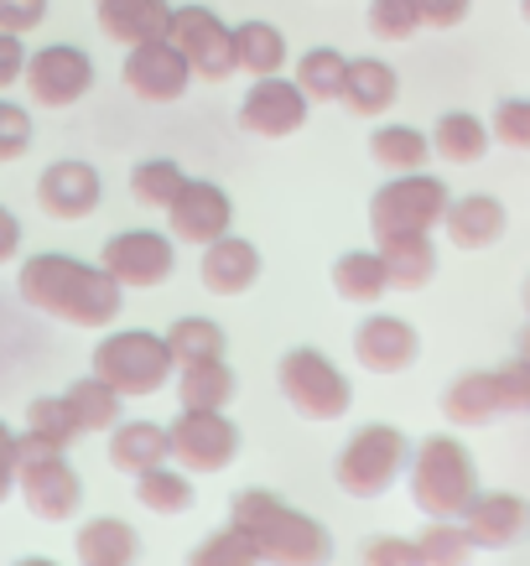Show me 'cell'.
Masks as SVG:
<instances>
[{
	"instance_id": "cell-44",
	"label": "cell",
	"mask_w": 530,
	"mask_h": 566,
	"mask_svg": "<svg viewBox=\"0 0 530 566\" xmlns=\"http://www.w3.org/2000/svg\"><path fill=\"white\" fill-rule=\"evenodd\" d=\"M48 21V0H0V32H37Z\"/></svg>"
},
{
	"instance_id": "cell-38",
	"label": "cell",
	"mask_w": 530,
	"mask_h": 566,
	"mask_svg": "<svg viewBox=\"0 0 530 566\" xmlns=\"http://www.w3.org/2000/svg\"><path fill=\"white\" fill-rule=\"evenodd\" d=\"M188 182V172L172 161V156H146L131 167V198L141 208H156V213H167V203L177 198V188Z\"/></svg>"
},
{
	"instance_id": "cell-34",
	"label": "cell",
	"mask_w": 530,
	"mask_h": 566,
	"mask_svg": "<svg viewBox=\"0 0 530 566\" xmlns=\"http://www.w3.org/2000/svg\"><path fill=\"white\" fill-rule=\"evenodd\" d=\"M297 84H302V94H308L312 104H339L343 99V78H349V57H343L339 48H308L302 57H297V73H291Z\"/></svg>"
},
{
	"instance_id": "cell-19",
	"label": "cell",
	"mask_w": 530,
	"mask_h": 566,
	"mask_svg": "<svg viewBox=\"0 0 530 566\" xmlns=\"http://www.w3.org/2000/svg\"><path fill=\"white\" fill-rule=\"evenodd\" d=\"M463 525L479 551H510L530 535V499L515 489H479L463 510Z\"/></svg>"
},
{
	"instance_id": "cell-12",
	"label": "cell",
	"mask_w": 530,
	"mask_h": 566,
	"mask_svg": "<svg viewBox=\"0 0 530 566\" xmlns=\"http://www.w3.org/2000/svg\"><path fill=\"white\" fill-rule=\"evenodd\" d=\"M27 94L42 109H73L94 88V57L79 42H48L27 57Z\"/></svg>"
},
{
	"instance_id": "cell-43",
	"label": "cell",
	"mask_w": 530,
	"mask_h": 566,
	"mask_svg": "<svg viewBox=\"0 0 530 566\" xmlns=\"http://www.w3.org/2000/svg\"><path fill=\"white\" fill-rule=\"evenodd\" d=\"M360 566H422L416 535H370L360 546Z\"/></svg>"
},
{
	"instance_id": "cell-32",
	"label": "cell",
	"mask_w": 530,
	"mask_h": 566,
	"mask_svg": "<svg viewBox=\"0 0 530 566\" xmlns=\"http://www.w3.org/2000/svg\"><path fill=\"white\" fill-rule=\"evenodd\" d=\"M79 437H84V431H79V421H73V411H69V400H63V395H37L32 406H27L21 442L52 447V452H69Z\"/></svg>"
},
{
	"instance_id": "cell-52",
	"label": "cell",
	"mask_w": 530,
	"mask_h": 566,
	"mask_svg": "<svg viewBox=\"0 0 530 566\" xmlns=\"http://www.w3.org/2000/svg\"><path fill=\"white\" fill-rule=\"evenodd\" d=\"M520 302H526V312H530V275H526V286H520Z\"/></svg>"
},
{
	"instance_id": "cell-3",
	"label": "cell",
	"mask_w": 530,
	"mask_h": 566,
	"mask_svg": "<svg viewBox=\"0 0 530 566\" xmlns=\"http://www.w3.org/2000/svg\"><path fill=\"white\" fill-rule=\"evenodd\" d=\"M406 489L416 515L427 520H463L468 499L479 494V463L453 431H432L427 442L411 447Z\"/></svg>"
},
{
	"instance_id": "cell-20",
	"label": "cell",
	"mask_w": 530,
	"mask_h": 566,
	"mask_svg": "<svg viewBox=\"0 0 530 566\" xmlns=\"http://www.w3.org/2000/svg\"><path fill=\"white\" fill-rule=\"evenodd\" d=\"M260 271H266V260H260L256 240H245L235 229L224 240L204 244V260H198V281L214 296H245L260 281Z\"/></svg>"
},
{
	"instance_id": "cell-48",
	"label": "cell",
	"mask_w": 530,
	"mask_h": 566,
	"mask_svg": "<svg viewBox=\"0 0 530 566\" xmlns=\"http://www.w3.org/2000/svg\"><path fill=\"white\" fill-rule=\"evenodd\" d=\"M17 255H21V219L0 203V265H6V260H17Z\"/></svg>"
},
{
	"instance_id": "cell-22",
	"label": "cell",
	"mask_w": 530,
	"mask_h": 566,
	"mask_svg": "<svg viewBox=\"0 0 530 566\" xmlns=\"http://www.w3.org/2000/svg\"><path fill=\"white\" fill-rule=\"evenodd\" d=\"M172 0H94V21L110 42L121 48H136V42H152V36H167L172 27Z\"/></svg>"
},
{
	"instance_id": "cell-17",
	"label": "cell",
	"mask_w": 530,
	"mask_h": 566,
	"mask_svg": "<svg viewBox=\"0 0 530 566\" xmlns=\"http://www.w3.org/2000/svg\"><path fill=\"white\" fill-rule=\"evenodd\" d=\"M354 359H360L364 375H406L411 364L422 359V333L416 323L395 317V312H370L360 327H354Z\"/></svg>"
},
{
	"instance_id": "cell-24",
	"label": "cell",
	"mask_w": 530,
	"mask_h": 566,
	"mask_svg": "<svg viewBox=\"0 0 530 566\" xmlns=\"http://www.w3.org/2000/svg\"><path fill=\"white\" fill-rule=\"evenodd\" d=\"M328 281H333V296L349 302V307H375L380 296L391 292V271H385L380 244L375 250H343V255L333 260Z\"/></svg>"
},
{
	"instance_id": "cell-30",
	"label": "cell",
	"mask_w": 530,
	"mask_h": 566,
	"mask_svg": "<svg viewBox=\"0 0 530 566\" xmlns=\"http://www.w3.org/2000/svg\"><path fill=\"white\" fill-rule=\"evenodd\" d=\"M172 458V437L167 427H156V421H115L110 427V463L121 468V473H146V468L167 463Z\"/></svg>"
},
{
	"instance_id": "cell-5",
	"label": "cell",
	"mask_w": 530,
	"mask_h": 566,
	"mask_svg": "<svg viewBox=\"0 0 530 566\" xmlns=\"http://www.w3.org/2000/svg\"><path fill=\"white\" fill-rule=\"evenodd\" d=\"M276 390L302 421H318V427H333L354 411V385L339 364L328 359L323 348L297 344L276 359Z\"/></svg>"
},
{
	"instance_id": "cell-11",
	"label": "cell",
	"mask_w": 530,
	"mask_h": 566,
	"mask_svg": "<svg viewBox=\"0 0 530 566\" xmlns=\"http://www.w3.org/2000/svg\"><path fill=\"white\" fill-rule=\"evenodd\" d=\"M193 78H198V73H193L188 52L177 48L172 36H152V42L125 48L121 84L131 88L141 104H177L183 94H188Z\"/></svg>"
},
{
	"instance_id": "cell-51",
	"label": "cell",
	"mask_w": 530,
	"mask_h": 566,
	"mask_svg": "<svg viewBox=\"0 0 530 566\" xmlns=\"http://www.w3.org/2000/svg\"><path fill=\"white\" fill-rule=\"evenodd\" d=\"M520 359H530V323H526V333H520Z\"/></svg>"
},
{
	"instance_id": "cell-6",
	"label": "cell",
	"mask_w": 530,
	"mask_h": 566,
	"mask_svg": "<svg viewBox=\"0 0 530 566\" xmlns=\"http://www.w3.org/2000/svg\"><path fill=\"white\" fill-rule=\"evenodd\" d=\"M89 369L115 385L121 395H156L167 390V379L177 375V354H172L167 333H152V327H115L94 344V359Z\"/></svg>"
},
{
	"instance_id": "cell-47",
	"label": "cell",
	"mask_w": 530,
	"mask_h": 566,
	"mask_svg": "<svg viewBox=\"0 0 530 566\" xmlns=\"http://www.w3.org/2000/svg\"><path fill=\"white\" fill-rule=\"evenodd\" d=\"M17 468H21V431L0 421V504L17 494Z\"/></svg>"
},
{
	"instance_id": "cell-53",
	"label": "cell",
	"mask_w": 530,
	"mask_h": 566,
	"mask_svg": "<svg viewBox=\"0 0 530 566\" xmlns=\"http://www.w3.org/2000/svg\"><path fill=\"white\" fill-rule=\"evenodd\" d=\"M520 17H526V27H530V0H520Z\"/></svg>"
},
{
	"instance_id": "cell-16",
	"label": "cell",
	"mask_w": 530,
	"mask_h": 566,
	"mask_svg": "<svg viewBox=\"0 0 530 566\" xmlns=\"http://www.w3.org/2000/svg\"><path fill=\"white\" fill-rule=\"evenodd\" d=\"M100 198H104V177L84 156H58V161H48L42 177H37V208H42L48 219L79 223L100 208Z\"/></svg>"
},
{
	"instance_id": "cell-7",
	"label": "cell",
	"mask_w": 530,
	"mask_h": 566,
	"mask_svg": "<svg viewBox=\"0 0 530 566\" xmlns=\"http://www.w3.org/2000/svg\"><path fill=\"white\" fill-rule=\"evenodd\" d=\"M447 203H453L447 182L422 167V172H391V182H380L370 192L364 213H370V234L380 244L391 234H432V229H443Z\"/></svg>"
},
{
	"instance_id": "cell-41",
	"label": "cell",
	"mask_w": 530,
	"mask_h": 566,
	"mask_svg": "<svg viewBox=\"0 0 530 566\" xmlns=\"http://www.w3.org/2000/svg\"><path fill=\"white\" fill-rule=\"evenodd\" d=\"M27 151H32V109L0 99V161H21Z\"/></svg>"
},
{
	"instance_id": "cell-45",
	"label": "cell",
	"mask_w": 530,
	"mask_h": 566,
	"mask_svg": "<svg viewBox=\"0 0 530 566\" xmlns=\"http://www.w3.org/2000/svg\"><path fill=\"white\" fill-rule=\"evenodd\" d=\"M416 6H422V27H432V32H453L474 11V0H416Z\"/></svg>"
},
{
	"instance_id": "cell-4",
	"label": "cell",
	"mask_w": 530,
	"mask_h": 566,
	"mask_svg": "<svg viewBox=\"0 0 530 566\" xmlns=\"http://www.w3.org/2000/svg\"><path fill=\"white\" fill-rule=\"evenodd\" d=\"M411 468V437L391 421H370L360 427L349 442L339 447V458H333V483H339L349 499H385L395 483L406 479Z\"/></svg>"
},
{
	"instance_id": "cell-10",
	"label": "cell",
	"mask_w": 530,
	"mask_h": 566,
	"mask_svg": "<svg viewBox=\"0 0 530 566\" xmlns=\"http://www.w3.org/2000/svg\"><path fill=\"white\" fill-rule=\"evenodd\" d=\"M172 437V463L183 473H224V468L240 458V427L229 421L224 411H188L167 427Z\"/></svg>"
},
{
	"instance_id": "cell-46",
	"label": "cell",
	"mask_w": 530,
	"mask_h": 566,
	"mask_svg": "<svg viewBox=\"0 0 530 566\" xmlns=\"http://www.w3.org/2000/svg\"><path fill=\"white\" fill-rule=\"evenodd\" d=\"M27 42H21V32H0V88H11L27 78Z\"/></svg>"
},
{
	"instance_id": "cell-40",
	"label": "cell",
	"mask_w": 530,
	"mask_h": 566,
	"mask_svg": "<svg viewBox=\"0 0 530 566\" xmlns=\"http://www.w3.org/2000/svg\"><path fill=\"white\" fill-rule=\"evenodd\" d=\"M364 21H370V32L380 42H411L422 32V6L416 0H370Z\"/></svg>"
},
{
	"instance_id": "cell-27",
	"label": "cell",
	"mask_w": 530,
	"mask_h": 566,
	"mask_svg": "<svg viewBox=\"0 0 530 566\" xmlns=\"http://www.w3.org/2000/svg\"><path fill=\"white\" fill-rule=\"evenodd\" d=\"M235 395H240V375L229 369V359L177 364V400L188 411H229Z\"/></svg>"
},
{
	"instance_id": "cell-2",
	"label": "cell",
	"mask_w": 530,
	"mask_h": 566,
	"mask_svg": "<svg viewBox=\"0 0 530 566\" xmlns=\"http://www.w3.org/2000/svg\"><path fill=\"white\" fill-rule=\"evenodd\" d=\"M229 525H240L256 541L266 566H333L339 556L323 520H312L271 489H240L229 499Z\"/></svg>"
},
{
	"instance_id": "cell-39",
	"label": "cell",
	"mask_w": 530,
	"mask_h": 566,
	"mask_svg": "<svg viewBox=\"0 0 530 566\" xmlns=\"http://www.w3.org/2000/svg\"><path fill=\"white\" fill-rule=\"evenodd\" d=\"M167 344L172 354H177V364H193V359H224V348H229V333H224V323H214V317H177V323L167 327Z\"/></svg>"
},
{
	"instance_id": "cell-42",
	"label": "cell",
	"mask_w": 530,
	"mask_h": 566,
	"mask_svg": "<svg viewBox=\"0 0 530 566\" xmlns=\"http://www.w3.org/2000/svg\"><path fill=\"white\" fill-rule=\"evenodd\" d=\"M489 130H495L499 146L530 151V99H499L495 115H489Z\"/></svg>"
},
{
	"instance_id": "cell-13",
	"label": "cell",
	"mask_w": 530,
	"mask_h": 566,
	"mask_svg": "<svg viewBox=\"0 0 530 566\" xmlns=\"http://www.w3.org/2000/svg\"><path fill=\"white\" fill-rule=\"evenodd\" d=\"M235 115H240V130H250V136L287 140L308 125L312 99L302 94V84H297L291 73H271V78H250V88H245V99Z\"/></svg>"
},
{
	"instance_id": "cell-14",
	"label": "cell",
	"mask_w": 530,
	"mask_h": 566,
	"mask_svg": "<svg viewBox=\"0 0 530 566\" xmlns=\"http://www.w3.org/2000/svg\"><path fill=\"white\" fill-rule=\"evenodd\" d=\"M167 36L188 52L193 73H198L204 84H224L229 73H240L235 69V27H229L219 11H208V6H177Z\"/></svg>"
},
{
	"instance_id": "cell-29",
	"label": "cell",
	"mask_w": 530,
	"mask_h": 566,
	"mask_svg": "<svg viewBox=\"0 0 530 566\" xmlns=\"http://www.w3.org/2000/svg\"><path fill=\"white\" fill-rule=\"evenodd\" d=\"M287 32L266 17H250L235 27V69L250 73V78H271V73H287Z\"/></svg>"
},
{
	"instance_id": "cell-28",
	"label": "cell",
	"mask_w": 530,
	"mask_h": 566,
	"mask_svg": "<svg viewBox=\"0 0 530 566\" xmlns=\"http://www.w3.org/2000/svg\"><path fill=\"white\" fill-rule=\"evenodd\" d=\"M489 140L495 130L474 115V109H443L437 125H432V156H443L447 167H474L489 156Z\"/></svg>"
},
{
	"instance_id": "cell-9",
	"label": "cell",
	"mask_w": 530,
	"mask_h": 566,
	"mask_svg": "<svg viewBox=\"0 0 530 566\" xmlns=\"http://www.w3.org/2000/svg\"><path fill=\"white\" fill-rule=\"evenodd\" d=\"M100 265L121 281L125 292H156L177 271V240L162 234V229H121V234L104 240Z\"/></svg>"
},
{
	"instance_id": "cell-25",
	"label": "cell",
	"mask_w": 530,
	"mask_h": 566,
	"mask_svg": "<svg viewBox=\"0 0 530 566\" xmlns=\"http://www.w3.org/2000/svg\"><path fill=\"white\" fill-rule=\"evenodd\" d=\"M73 556H79V566H131L141 556V535L136 525H125L115 515H94L73 535Z\"/></svg>"
},
{
	"instance_id": "cell-31",
	"label": "cell",
	"mask_w": 530,
	"mask_h": 566,
	"mask_svg": "<svg viewBox=\"0 0 530 566\" xmlns=\"http://www.w3.org/2000/svg\"><path fill=\"white\" fill-rule=\"evenodd\" d=\"M370 156H375V167H385V172H422L432 161V136L406 120H385L370 136Z\"/></svg>"
},
{
	"instance_id": "cell-50",
	"label": "cell",
	"mask_w": 530,
	"mask_h": 566,
	"mask_svg": "<svg viewBox=\"0 0 530 566\" xmlns=\"http://www.w3.org/2000/svg\"><path fill=\"white\" fill-rule=\"evenodd\" d=\"M11 566H58L52 556H21V562H11Z\"/></svg>"
},
{
	"instance_id": "cell-21",
	"label": "cell",
	"mask_w": 530,
	"mask_h": 566,
	"mask_svg": "<svg viewBox=\"0 0 530 566\" xmlns=\"http://www.w3.org/2000/svg\"><path fill=\"white\" fill-rule=\"evenodd\" d=\"M505 229H510V208L499 203L495 192H463L453 198L443 213V234L453 250H489V244L505 240Z\"/></svg>"
},
{
	"instance_id": "cell-8",
	"label": "cell",
	"mask_w": 530,
	"mask_h": 566,
	"mask_svg": "<svg viewBox=\"0 0 530 566\" xmlns=\"http://www.w3.org/2000/svg\"><path fill=\"white\" fill-rule=\"evenodd\" d=\"M17 494L42 525H63L84 510V479L79 468L52 452V447L21 442V468H17Z\"/></svg>"
},
{
	"instance_id": "cell-23",
	"label": "cell",
	"mask_w": 530,
	"mask_h": 566,
	"mask_svg": "<svg viewBox=\"0 0 530 566\" xmlns=\"http://www.w3.org/2000/svg\"><path fill=\"white\" fill-rule=\"evenodd\" d=\"M401 99V73L385 57H349V78H343V109L360 120H380L391 115Z\"/></svg>"
},
{
	"instance_id": "cell-1",
	"label": "cell",
	"mask_w": 530,
	"mask_h": 566,
	"mask_svg": "<svg viewBox=\"0 0 530 566\" xmlns=\"http://www.w3.org/2000/svg\"><path fill=\"white\" fill-rule=\"evenodd\" d=\"M17 292L32 312L69 327H110L125 307V286L115 275L79 255H63V250H42V255L21 260Z\"/></svg>"
},
{
	"instance_id": "cell-15",
	"label": "cell",
	"mask_w": 530,
	"mask_h": 566,
	"mask_svg": "<svg viewBox=\"0 0 530 566\" xmlns=\"http://www.w3.org/2000/svg\"><path fill=\"white\" fill-rule=\"evenodd\" d=\"M167 223L177 244H198L204 250V244L224 240L235 229V198L219 182H208V177H188L177 188V198L167 203Z\"/></svg>"
},
{
	"instance_id": "cell-36",
	"label": "cell",
	"mask_w": 530,
	"mask_h": 566,
	"mask_svg": "<svg viewBox=\"0 0 530 566\" xmlns=\"http://www.w3.org/2000/svg\"><path fill=\"white\" fill-rule=\"evenodd\" d=\"M479 546L463 520H427V531L416 535V562L422 566H474Z\"/></svg>"
},
{
	"instance_id": "cell-35",
	"label": "cell",
	"mask_w": 530,
	"mask_h": 566,
	"mask_svg": "<svg viewBox=\"0 0 530 566\" xmlns=\"http://www.w3.org/2000/svg\"><path fill=\"white\" fill-rule=\"evenodd\" d=\"M136 504L141 510H152V515H188L193 504V479L183 473L177 463H156L146 473H136Z\"/></svg>"
},
{
	"instance_id": "cell-37",
	"label": "cell",
	"mask_w": 530,
	"mask_h": 566,
	"mask_svg": "<svg viewBox=\"0 0 530 566\" xmlns=\"http://www.w3.org/2000/svg\"><path fill=\"white\" fill-rule=\"evenodd\" d=\"M183 566H266V562H260V546L240 525H224V531H208L204 541H193Z\"/></svg>"
},
{
	"instance_id": "cell-33",
	"label": "cell",
	"mask_w": 530,
	"mask_h": 566,
	"mask_svg": "<svg viewBox=\"0 0 530 566\" xmlns=\"http://www.w3.org/2000/svg\"><path fill=\"white\" fill-rule=\"evenodd\" d=\"M63 400H69L73 421H79V431H110L115 421H121V400L125 395L115 390V385H104L94 369H89L84 379H73L69 390H63Z\"/></svg>"
},
{
	"instance_id": "cell-18",
	"label": "cell",
	"mask_w": 530,
	"mask_h": 566,
	"mask_svg": "<svg viewBox=\"0 0 530 566\" xmlns=\"http://www.w3.org/2000/svg\"><path fill=\"white\" fill-rule=\"evenodd\" d=\"M443 416L447 427H489V421H499V416L520 411L515 406V390H510V375L505 369H463L453 385L443 390Z\"/></svg>"
},
{
	"instance_id": "cell-49",
	"label": "cell",
	"mask_w": 530,
	"mask_h": 566,
	"mask_svg": "<svg viewBox=\"0 0 530 566\" xmlns=\"http://www.w3.org/2000/svg\"><path fill=\"white\" fill-rule=\"evenodd\" d=\"M505 375H510V390H515V406L530 416V359H515L505 364Z\"/></svg>"
},
{
	"instance_id": "cell-26",
	"label": "cell",
	"mask_w": 530,
	"mask_h": 566,
	"mask_svg": "<svg viewBox=\"0 0 530 566\" xmlns=\"http://www.w3.org/2000/svg\"><path fill=\"white\" fill-rule=\"evenodd\" d=\"M380 255L391 271V292H422L437 281V265H443L432 234H391V240H380Z\"/></svg>"
}]
</instances>
